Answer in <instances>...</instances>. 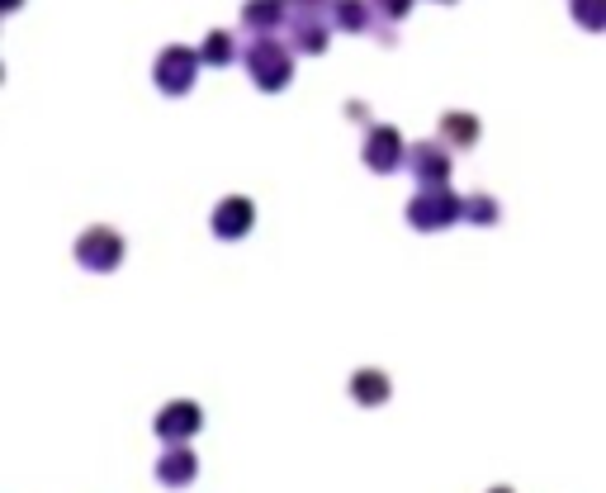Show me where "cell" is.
Masks as SVG:
<instances>
[{"label": "cell", "instance_id": "20", "mask_svg": "<svg viewBox=\"0 0 606 493\" xmlns=\"http://www.w3.org/2000/svg\"><path fill=\"white\" fill-rule=\"evenodd\" d=\"M493 493H512V489H493Z\"/></svg>", "mask_w": 606, "mask_h": 493}, {"label": "cell", "instance_id": "12", "mask_svg": "<svg viewBox=\"0 0 606 493\" xmlns=\"http://www.w3.org/2000/svg\"><path fill=\"white\" fill-rule=\"evenodd\" d=\"M242 19H247V29H280L285 24V0H247L242 5Z\"/></svg>", "mask_w": 606, "mask_h": 493}, {"label": "cell", "instance_id": "17", "mask_svg": "<svg viewBox=\"0 0 606 493\" xmlns=\"http://www.w3.org/2000/svg\"><path fill=\"white\" fill-rule=\"evenodd\" d=\"M464 219L498 223V200H488V195H474V200H464Z\"/></svg>", "mask_w": 606, "mask_h": 493}, {"label": "cell", "instance_id": "5", "mask_svg": "<svg viewBox=\"0 0 606 493\" xmlns=\"http://www.w3.org/2000/svg\"><path fill=\"white\" fill-rule=\"evenodd\" d=\"M199 422H204V413H199V403L190 399H176L166 403L157 413V437L166 441V446H185V437H195Z\"/></svg>", "mask_w": 606, "mask_h": 493}, {"label": "cell", "instance_id": "9", "mask_svg": "<svg viewBox=\"0 0 606 493\" xmlns=\"http://www.w3.org/2000/svg\"><path fill=\"white\" fill-rule=\"evenodd\" d=\"M195 470H199V460H195V451H185V446H171V451L157 460V479H161V484H171V489L190 484Z\"/></svg>", "mask_w": 606, "mask_h": 493}, {"label": "cell", "instance_id": "10", "mask_svg": "<svg viewBox=\"0 0 606 493\" xmlns=\"http://www.w3.org/2000/svg\"><path fill=\"white\" fill-rule=\"evenodd\" d=\"M289 38H294V48H303V53H322L327 48V24L313 10H303V15L289 19Z\"/></svg>", "mask_w": 606, "mask_h": 493}, {"label": "cell", "instance_id": "2", "mask_svg": "<svg viewBox=\"0 0 606 493\" xmlns=\"http://www.w3.org/2000/svg\"><path fill=\"white\" fill-rule=\"evenodd\" d=\"M455 219H464V200H460V195H450L446 185L422 190V195H412V204H408V223H412V228H422V233L450 228Z\"/></svg>", "mask_w": 606, "mask_h": 493}, {"label": "cell", "instance_id": "3", "mask_svg": "<svg viewBox=\"0 0 606 493\" xmlns=\"http://www.w3.org/2000/svg\"><path fill=\"white\" fill-rule=\"evenodd\" d=\"M199 62L204 57L195 53V48H166V53L157 57V67H152V81H157L166 95H180V91H190L195 86V72H199Z\"/></svg>", "mask_w": 606, "mask_h": 493}, {"label": "cell", "instance_id": "15", "mask_svg": "<svg viewBox=\"0 0 606 493\" xmlns=\"http://www.w3.org/2000/svg\"><path fill=\"white\" fill-rule=\"evenodd\" d=\"M370 5L365 0H337V24L341 29H351V34H365L370 29Z\"/></svg>", "mask_w": 606, "mask_h": 493}, {"label": "cell", "instance_id": "13", "mask_svg": "<svg viewBox=\"0 0 606 493\" xmlns=\"http://www.w3.org/2000/svg\"><path fill=\"white\" fill-rule=\"evenodd\" d=\"M351 394H356V403L375 408V403L389 399V375H379V370H360L356 380H351Z\"/></svg>", "mask_w": 606, "mask_h": 493}, {"label": "cell", "instance_id": "1", "mask_svg": "<svg viewBox=\"0 0 606 493\" xmlns=\"http://www.w3.org/2000/svg\"><path fill=\"white\" fill-rule=\"evenodd\" d=\"M247 72L261 91H285L289 76H294V57H289V48H280L275 38H256L247 48Z\"/></svg>", "mask_w": 606, "mask_h": 493}, {"label": "cell", "instance_id": "16", "mask_svg": "<svg viewBox=\"0 0 606 493\" xmlns=\"http://www.w3.org/2000/svg\"><path fill=\"white\" fill-rule=\"evenodd\" d=\"M573 19L583 29H606V0H573Z\"/></svg>", "mask_w": 606, "mask_h": 493}, {"label": "cell", "instance_id": "7", "mask_svg": "<svg viewBox=\"0 0 606 493\" xmlns=\"http://www.w3.org/2000/svg\"><path fill=\"white\" fill-rule=\"evenodd\" d=\"M408 162H412V176L427 185V190L446 185V176H450V152H446V143H417V147L408 152Z\"/></svg>", "mask_w": 606, "mask_h": 493}, {"label": "cell", "instance_id": "18", "mask_svg": "<svg viewBox=\"0 0 606 493\" xmlns=\"http://www.w3.org/2000/svg\"><path fill=\"white\" fill-rule=\"evenodd\" d=\"M375 5H379V15L403 19V15H408V5H412V0H375Z\"/></svg>", "mask_w": 606, "mask_h": 493}, {"label": "cell", "instance_id": "11", "mask_svg": "<svg viewBox=\"0 0 606 493\" xmlns=\"http://www.w3.org/2000/svg\"><path fill=\"white\" fill-rule=\"evenodd\" d=\"M441 143L446 147H474L479 143V119H474V114H446V119H441Z\"/></svg>", "mask_w": 606, "mask_h": 493}, {"label": "cell", "instance_id": "6", "mask_svg": "<svg viewBox=\"0 0 606 493\" xmlns=\"http://www.w3.org/2000/svg\"><path fill=\"white\" fill-rule=\"evenodd\" d=\"M360 157H365L370 171H398V162H403V138H398V128H389V124L370 128V138H365V147H360Z\"/></svg>", "mask_w": 606, "mask_h": 493}, {"label": "cell", "instance_id": "14", "mask_svg": "<svg viewBox=\"0 0 606 493\" xmlns=\"http://www.w3.org/2000/svg\"><path fill=\"white\" fill-rule=\"evenodd\" d=\"M199 57H204L209 67H228V62H237V38H232L228 29H214V34L204 38Z\"/></svg>", "mask_w": 606, "mask_h": 493}, {"label": "cell", "instance_id": "19", "mask_svg": "<svg viewBox=\"0 0 606 493\" xmlns=\"http://www.w3.org/2000/svg\"><path fill=\"white\" fill-rule=\"evenodd\" d=\"M294 5H303V10H318L322 0H294Z\"/></svg>", "mask_w": 606, "mask_h": 493}, {"label": "cell", "instance_id": "21", "mask_svg": "<svg viewBox=\"0 0 606 493\" xmlns=\"http://www.w3.org/2000/svg\"><path fill=\"white\" fill-rule=\"evenodd\" d=\"M15 5H19V0H10V10H15Z\"/></svg>", "mask_w": 606, "mask_h": 493}, {"label": "cell", "instance_id": "4", "mask_svg": "<svg viewBox=\"0 0 606 493\" xmlns=\"http://www.w3.org/2000/svg\"><path fill=\"white\" fill-rule=\"evenodd\" d=\"M76 261L86 271H114L124 261V238L114 228H90V233L76 238Z\"/></svg>", "mask_w": 606, "mask_h": 493}, {"label": "cell", "instance_id": "8", "mask_svg": "<svg viewBox=\"0 0 606 493\" xmlns=\"http://www.w3.org/2000/svg\"><path fill=\"white\" fill-rule=\"evenodd\" d=\"M251 223H256V209H251V200H242V195H232V200H223L214 209V233L218 238H247Z\"/></svg>", "mask_w": 606, "mask_h": 493}]
</instances>
